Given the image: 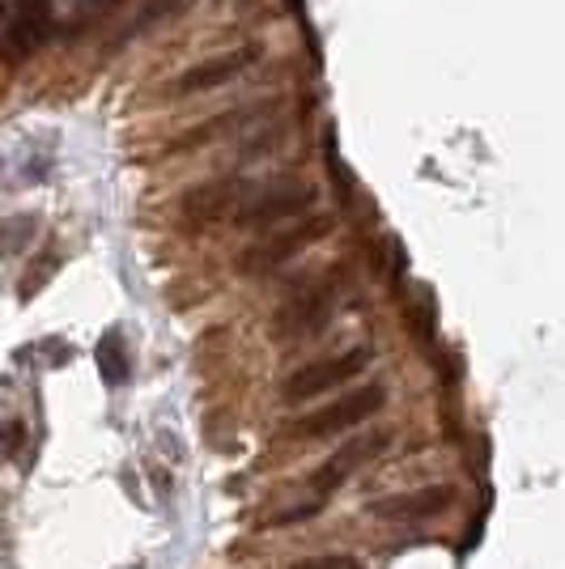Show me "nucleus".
Here are the masks:
<instances>
[{"label":"nucleus","instance_id":"1","mask_svg":"<svg viewBox=\"0 0 565 569\" xmlns=\"http://www.w3.org/2000/svg\"><path fill=\"white\" fill-rule=\"evenodd\" d=\"M315 204V188L303 179H272V183H259L256 191H247L235 209V226L242 230H272L281 221L310 213Z\"/></svg>","mask_w":565,"mask_h":569},{"label":"nucleus","instance_id":"2","mask_svg":"<svg viewBox=\"0 0 565 569\" xmlns=\"http://www.w3.org/2000/svg\"><path fill=\"white\" fill-rule=\"evenodd\" d=\"M383 403H387V387H383V382H366V387H357L349 396H336L331 403L307 412L303 421H294V426H289V438H331V433L366 426Z\"/></svg>","mask_w":565,"mask_h":569},{"label":"nucleus","instance_id":"3","mask_svg":"<svg viewBox=\"0 0 565 569\" xmlns=\"http://www.w3.org/2000/svg\"><path fill=\"white\" fill-rule=\"evenodd\" d=\"M366 366H370V349H345V353L319 357V361H307L303 370H294V375L285 379L281 396L289 403H307V400H315V396L331 391V387L354 382Z\"/></svg>","mask_w":565,"mask_h":569},{"label":"nucleus","instance_id":"4","mask_svg":"<svg viewBox=\"0 0 565 569\" xmlns=\"http://www.w3.org/2000/svg\"><path fill=\"white\" fill-rule=\"evenodd\" d=\"M331 230V217H294V226L281 230V234L272 238H259L256 247H247L242 256H238V268L247 272V277H259V272H272V268H281L289 263L298 251H307L315 238H324Z\"/></svg>","mask_w":565,"mask_h":569},{"label":"nucleus","instance_id":"5","mask_svg":"<svg viewBox=\"0 0 565 569\" xmlns=\"http://www.w3.org/2000/svg\"><path fill=\"white\" fill-rule=\"evenodd\" d=\"M51 34V0H18L13 18L0 30V56L4 64H22L48 43Z\"/></svg>","mask_w":565,"mask_h":569},{"label":"nucleus","instance_id":"6","mask_svg":"<svg viewBox=\"0 0 565 569\" xmlns=\"http://www.w3.org/2000/svg\"><path fill=\"white\" fill-rule=\"evenodd\" d=\"M336 289H340L336 277L303 284V289L277 310V336H281V340H303V336H310L315 328H324L331 302H336Z\"/></svg>","mask_w":565,"mask_h":569},{"label":"nucleus","instance_id":"7","mask_svg":"<svg viewBox=\"0 0 565 569\" xmlns=\"http://www.w3.org/2000/svg\"><path fill=\"white\" fill-rule=\"evenodd\" d=\"M383 451H387V433H361L354 442H345L336 455H328V463H319V468L310 472V493H315V501L331 498L361 463H370V459Z\"/></svg>","mask_w":565,"mask_h":569},{"label":"nucleus","instance_id":"8","mask_svg":"<svg viewBox=\"0 0 565 569\" xmlns=\"http://www.w3.org/2000/svg\"><path fill=\"white\" fill-rule=\"evenodd\" d=\"M450 501H455V489L447 485H425V489H408V493H391L383 501H370V515L383 522H425L434 515H443Z\"/></svg>","mask_w":565,"mask_h":569},{"label":"nucleus","instance_id":"9","mask_svg":"<svg viewBox=\"0 0 565 569\" xmlns=\"http://www.w3.org/2000/svg\"><path fill=\"white\" fill-rule=\"evenodd\" d=\"M247 196V183L242 179H209V183H196V188L184 196V217L205 226V221H217V217H235L238 200Z\"/></svg>","mask_w":565,"mask_h":569},{"label":"nucleus","instance_id":"10","mask_svg":"<svg viewBox=\"0 0 565 569\" xmlns=\"http://www.w3.org/2000/svg\"><path fill=\"white\" fill-rule=\"evenodd\" d=\"M251 60H256V51H247V48L226 51V56H212V60H205V64H196V69L184 72V77L175 81V90H179V94H205V90H217V86L235 81Z\"/></svg>","mask_w":565,"mask_h":569},{"label":"nucleus","instance_id":"11","mask_svg":"<svg viewBox=\"0 0 565 569\" xmlns=\"http://www.w3.org/2000/svg\"><path fill=\"white\" fill-rule=\"evenodd\" d=\"M95 361H98V375H102V382H107V387H116V382H123V375H128V357H123V340H119L116 332H107L102 340H98Z\"/></svg>","mask_w":565,"mask_h":569},{"label":"nucleus","instance_id":"12","mask_svg":"<svg viewBox=\"0 0 565 569\" xmlns=\"http://www.w3.org/2000/svg\"><path fill=\"white\" fill-rule=\"evenodd\" d=\"M34 234V217H13L4 230H0V251L9 256V251H22L26 242Z\"/></svg>","mask_w":565,"mask_h":569},{"label":"nucleus","instance_id":"13","mask_svg":"<svg viewBox=\"0 0 565 569\" xmlns=\"http://www.w3.org/2000/svg\"><path fill=\"white\" fill-rule=\"evenodd\" d=\"M289 569H366L357 557L349 552H319V557H303V561H294Z\"/></svg>","mask_w":565,"mask_h":569},{"label":"nucleus","instance_id":"14","mask_svg":"<svg viewBox=\"0 0 565 569\" xmlns=\"http://www.w3.org/2000/svg\"><path fill=\"white\" fill-rule=\"evenodd\" d=\"M51 268H56V263H34V272H30V277H26V284H22V298H34V293H39V284L48 281L51 277Z\"/></svg>","mask_w":565,"mask_h":569},{"label":"nucleus","instance_id":"15","mask_svg":"<svg viewBox=\"0 0 565 569\" xmlns=\"http://www.w3.org/2000/svg\"><path fill=\"white\" fill-rule=\"evenodd\" d=\"M0 438H4V447H9V451H13V447H18V442H22V426H18V421H9V426L0 429Z\"/></svg>","mask_w":565,"mask_h":569}]
</instances>
